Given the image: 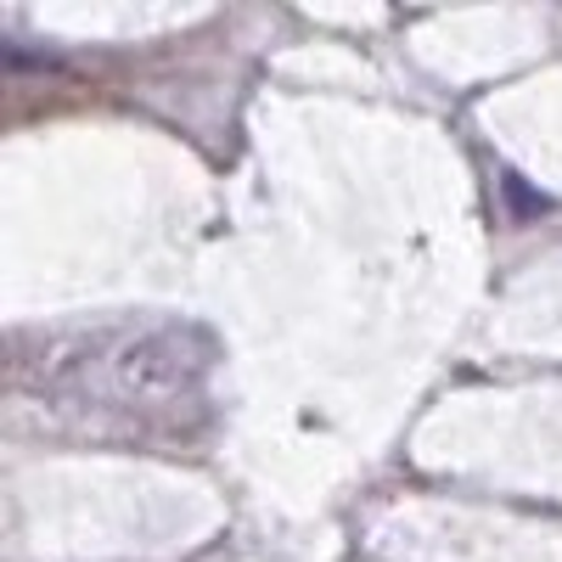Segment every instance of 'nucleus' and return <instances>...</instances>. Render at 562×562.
Instances as JSON below:
<instances>
[{"label": "nucleus", "instance_id": "f257e3e1", "mask_svg": "<svg viewBox=\"0 0 562 562\" xmlns=\"http://www.w3.org/2000/svg\"><path fill=\"white\" fill-rule=\"evenodd\" d=\"M214 366V338L203 326H147L130 338L90 344V360H79L85 383L119 400V405H164L192 394Z\"/></svg>", "mask_w": 562, "mask_h": 562}, {"label": "nucleus", "instance_id": "f03ea898", "mask_svg": "<svg viewBox=\"0 0 562 562\" xmlns=\"http://www.w3.org/2000/svg\"><path fill=\"white\" fill-rule=\"evenodd\" d=\"M501 192H506V203L518 209L524 220H529V214H546V198H540V192H529L524 175H501Z\"/></svg>", "mask_w": 562, "mask_h": 562}]
</instances>
